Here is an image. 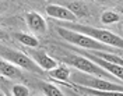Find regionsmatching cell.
<instances>
[{"instance_id":"2","label":"cell","mask_w":123,"mask_h":96,"mask_svg":"<svg viewBox=\"0 0 123 96\" xmlns=\"http://www.w3.org/2000/svg\"><path fill=\"white\" fill-rule=\"evenodd\" d=\"M57 34L64 40H67L69 43L80 46V47H84V49H88V50H104V52H109L113 47V46L102 43L99 40L88 36V35H84V34L77 32V31H71L69 28H64V27H59L57 28Z\"/></svg>"},{"instance_id":"1","label":"cell","mask_w":123,"mask_h":96,"mask_svg":"<svg viewBox=\"0 0 123 96\" xmlns=\"http://www.w3.org/2000/svg\"><path fill=\"white\" fill-rule=\"evenodd\" d=\"M71 81L77 84L78 86H85V88H92L98 90H105V92H120L123 93V85L115 84V82L101 78L97 75L87 74L78 70V73H74L71 75Z\"/></svg>"},{"instance_id":"18","label":"cell","mask_w":123,"mask_h":96,"mask_svg":"<svg viewBox=\"0 0 123 96\" xmlns=\"http://www.w3.org/2000/svg\"><path fill=\"white\" fill-rule=\"evenodd\" d=\"M99 1H106V0H99Z\"/></svg>"},{"instance_id":"17","label":"cell","mask_w":123,"mask_h":96,"mask_svg":"<svg viewBox=\"0 0 123 96\" xmlns=\"http://www.w3.org/2000/svg\"><path fill=\"white\" fill-rule=\"evenodd\" d=\"M13 95L14 96H28L30 95V90L24 85H14L13 86Z\"/></svg>"},{"instance_id":"15","label":"cell","mask_w":123,"mask_h":96,"mask_svg":"<svg viewBox=\"0 0 123 96\" xmlns=\"http://www.w3.org/2000/svg\"><path fill=\"white\" fill-rule=\"evenodd\" d=\"M101 21L104 24H113L119 21V14H116L115 11H105L101 15Z\"/></svg>"},{"instance_id":"6","label":"cell","mask_w":123,"mask_h":96,"mask_svg":"<svg viewBox=\"0 0 123 96\" xmlns=\"http://www.w3.org/2000/svg\"><path fill=\"white\" fill-rule=\"evenodd\" d=\"M80 54H83L85 57H88L90 60L92 61H95L98 66H101L102 68H105L106 71H109L111 74H113L116 78H119V79H122L123 81V66H119V64H115V63H111V61H106V60L101 59L98 56H95V54H92L90 50H85V52H78Z\"/></svg>"},{"instance_id":"4","label":"cell","mask_w":123,"mask_h":96,"mask_svg":"<svg viewBox=\"0 0 123 96\" xmlns=\"http://www.w3.org/2000/svg\"><path fill=\"white\" fill-rule=\"evenodd\" d=\"M64 61L71 67H76L77 70L87 73V74H92L101 77V78H105V79H115L113 77L115 75L111 74L109 71H106L105 68H102L101 66H98L95 61L90 60L88 57H84L83 54H67V57H64Z\"/></svg>"},{"instance_id":"3","label":"cell","mask_w":123,"mask_h":96,"mask_svg":"<svg viewBox=\"0 0 123 96\" xmlns=\"http://www.w3.org/2000/svg\"><path fill=\"white\" fill-rule=\"evenodd\" d=\"M64 28L81 32V34L88 35V36L94 38V39H97V40H99V42H102L105 45L123 49V38L112 34L111 31L99 29V28H94V27H88V25H80V24H67V22L64 24Z\"/></svg>"},{"instance_id":"14","label":"cell","mask_w":123,"mask_h":96,"mask_svg":"<svg viewBox=\"0 0 123 96\" xmlns=\"http://www.w3.org/2000/svg\"><path fill=\"white\" fill-rule=\"evenodd\" d=\"M67 8H70L74 14L80 18V17H85V15L88 14V8L85 6L84 3H81V1H74V3H70Z\"/></svg>"},{"instance_id":"5","label":"cell","mask_w":123,"mask_h":96,"mask_svg":"<svg viewBox=\"0 0 123 96\" xmlns=\"http://www.w3.org/2000/svg\"><path fill=\"white\" fill-rule=\"evenodd\" d=\"M1 56H3V59L14 63L15 66H18V67H23L25 70L31 71V73L42 74V73L45 71L38 63H35L34 60L31 59L30 56H27V54H24V53H21V52L11 50V49H7V47H1Z\"/></svg>"},{"instance_id":"8","label":"cell","mask_w":123,"mask_h":96,"mask_svg":"<svg viewBox=\"0 0 123 96\" xmlns=\"http://www.w3.org/2000/svg\"><path fill=\"white\" fill-rule=\"evenodd\" d=\"M30 54L45 71H50V70H53V68L57 67V61L53 60L50 56H48V54H46L45 52H42V50H31Z\"/></svg>"},{"instance_id":"7","label":"cell","mask_w":123,"mask_h":96,"mask_svg":"<svg viewBox=\"0 0 123 96\" xmlns=\"http://www.w3.org/2000/svg\"><path fill=\"white\" fill-rule=\"evenodd\" d=\"M45 11L49 17L56 18V20H63V21H70V22H74V21L78 20V17H77L70 8L62 7V6H56V4H49V6H46Z\"/></svg>"},{"instance_id":"13","label":"cell","mask_w":123,"mask_h":96,"mask_svg":"<svg viewBox=\"0 0 123 96\" xmlns=\"http://www.w3.org/2000/svg\"><path fill=\"white\" fill-rule=\"evenodd\" d=\"M14 36L18 42H21L23 45L28 46V47H37L39 45L38 39L35 36H32V35H30V34H21V32H18V34H15Z\"/></svg>"},{"instance_id":"10","label":"cell","mask_w":123,"mask_h":96,"mask_svg":"<svg viewBox=\"0 0 123 96\" xmlns=\"http://www.w3.org/2000/svg\"><path fill=\"white\" fill-rule=\"evenodd\" d=\"M27 24L31 28V31L37 32V34H45L46 32V22L45 20L37 13H28L25 15Z\"/></svg>"},{"instance_id":"9","label":"cell","mask_w":123,"mask_h":96,"mask_svg":"<svg viewBox=\"0 0 123 96\" xmlns=\"http://www.w3.org/2000/svg\"><path fill=\"white\" fill-rule=\"evenodd\" d=\"M0 73H1L3 77H7V78H11V79L23 78V73L18 68V66L15 67L14 63H11V61H8L6 59H3L0 61Z\"/></svg>"},{"instance_id":"16","label":"cell","mask_w":123,"mask_h":96,"mask_svg":"<svg viewBox=\"0 0 123 96\" xmlns=\"http://www.w3.org/2000/svg\"><path fill=\"white\" fill-rule=\"evenodd\" d=\"M42 89L48 96H62V90L56 85H50V84H43L42 85Z\"/></svg>"},{"instance_id":"12","label":"cell","mask_w":123,"mask_h":96,"mask_svg":"<svg viewBox=\"0 0 123 96\" xmlns=\"http://www.w3.org/2000/svg\"><path fill=\"white\" fill-rule=\"evenodd\" d=\"M88 50V49H87ZM92 54L98 56L101 59L106 60V61H111V63H115V64H119V66H123V59H120L117 54H112L109 52H104V50H90Z\"/></svg>"},{"instance_id":"11","label":"cell","mask_w":123,"mask_h":96,"mask_svg":"<svg viewBox=\"0 0 123 96\" xmlns=\"http://www.w3.org/2000/svg\"><path fill=\"white\" fill-rule=\"evenodd\" d=\"M49 75H50L52 78H55V79L66 81V79H69V77H70V68L66 67L64 64H62V66H57L56 68L50 70V71H49Z\"/></svg>"}]
</instances>
